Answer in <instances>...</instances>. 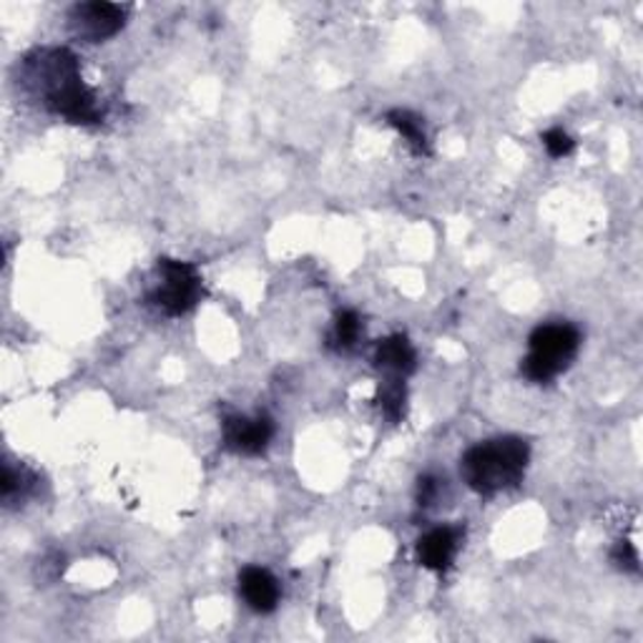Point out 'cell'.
<instances>
[{"label": "cell", "mask_w": 643, "mask_h": 643, "mask_svg": "<svg viewBox=\"0 0 643 643\" xmlns=\"http://www.w3.org/2000/svg\"><path fill=\"white\" fill-rule=\"evenodd\" d=\"M443 481L435 475H420V481H418V505L420 508H430V505H435L438 500V495H440V485Z\"/></svg>", "instance_id": "cell-16"}, {"label": "cell", "mask_w": 643, "mask_h": 643, "mask_svg": "<svg viewBox=\"0 0 643 643\" xmlns=\"http://www.w3.org/2000/svg\"><path fill=\"white\" fill-rule=\"evenodd\" d=\"M388 124L398 131L402 139L408 141V146L418 156H428L430 154V141H428V134H425V124H422V118L418 114L408 112V108H392L388 112Z\"/></svg>", "instance_id": "cell-11"}, {"label": "cell", "mask_w": 643, "mask_h": 643, "mask_svg": "<svg viewBox=\"0 0 643 643\" xmlns=\"http://www.w3.org/2000/svg\"><path fill=\"white\" fill-rule=\"evenodd\" d=\"M35 483H39V477H35L29 467L6 463L3 481H0V495H3V503L21 505L23 500H29L35 491Z\"/></svg>", "instance_id": "cell-12"}, {"label": "cell", "mask_w": 643, "mask_h": 643, "mask_svg": "<svg viewBox=\"0 0 643 643\" xmlns=\"http://www.w3.org/2000/svg\"><path fill=\"white\" fill-rule=\"evenodd\" d=\"M18 86L45 112L66 118L68 124L94 126L104 122L98 98L81 76L76 53L61 45L31 51L18 66Z\"/></svg>", "instance_id": "cell-1"}, {"label": "cell", "mask_w": 643, "mask_h": 643, "mask_svg": "<svg viewBox=\"0 0 643 643\" xmlns=\"http://www.w3.org/2000/svg\"><path fill=\"white\" fill-rule=\"evenodd\" d=\"M378 402L384 412V418H388L392 425L402 422V418H405V405H408V390L402 378H390L388 382H382Z\"/></svg>", "instance_id": "cell-13"}, {"label": "cell", "mask_w": 643, "mask_h": 643, "mask_svg": "<svg viewBox=\"0 0 643 643\" xmlns=\"http://www.w3.org/2000/svg\"><path fill=\"white\" fill-rule=\"evenodd\" d=\"M362 337V317L357 315L355 309H342L337 312V317L333 322V327H329L327 333V350L333 352H350L357 347Z\"/></svg>", "instance_id": "cell-10"}, {"label": "cell", "mask_w": 643, "mask_h": 643, "mask_svg": "<svg viewBox=\"0 0 643 643\" xmlns=\"http://www.w3.org/2000/svg\"><path fill=\"white\" fill-rule=\"evenodd\" d=\"M611 563L623 573H639L641 563H639L636 546H633L631 540H626V538L615 540V546L611 548Z\"/></svg>", "instance_id": "cell-14"}, {"label": "cell", "mask_w": 643, "mask_h": 643, "mask_svg": "<svg viewBox=\"0 0 643 643\" xmlns=\"http://www.w3.org/2000/svg\"><path fill=\"white\" fill-rule=\"evenodd\" d=\"M68 25L76 39L86 43H104L126 25V8L106 0L76 3L68 11Z\"/></svg>", "instance_id": "cell-5"}, {"label": "cell", "mask_w": 643, "mask_h": 643, "mask_svg": "<svg viewBox=\"0 0 643 643\" xmlns=\"http://www.w3.org/2000/svg\"><path fill=\"white\" fill-rule=\"evenodd\" d=\"M204 297V280L191 262L161 256L156 262V284L146 302L167 317H181L194 309Z\"/></svg>", "instance_id": "cell-4"}, {"label": "cell", "mask_w": 643, "mask_h": 643, "mask_svg": "<svg viewBox=\"0 0 643 643\" xmlns=\"http://www.w3.org/2000/svg\"><path fill=\"white\" fill-rule=\"evenodd\" d=\"M375 365H378L382 372H388L390 378L405 380L418 367L415 347L410 345V339L405 335L384 337L380 339L378 347H375Z\"/></svg>", "instance_id": "cell-9"}, {"label": "cell", "mask_w": 643, "mask_h": 643, "mask_svg": "<svg viewBox=\"0 0 643 643\" xmlns=\"http://www.w3.org/2000/svg\"><path fill=\"white\" fill-rule=\"evenodd\" d=\"M581 350V329L571 322L538 325L528 337V355L520 362V375L528 382L548 384L573 365Z\"/></svg>", "instance_id": "cell-3"}, {"label": "cell", "mask_w": 643, "mask_h": 643, "mask_svg": "<svg viewBox=\"0 0 643 643\" xmlns=\"http://www.w3.org/2000/svg\"><path fill=\"white\" fill-rule=\"evenodd\" d=\"M239 595L244 599L246 609H252L254 613H272L280 605L282 588L272 571H266L262 566H246L239 573Z\"/></svg>", "instance_id": "cell-8"}, {"label": "cell", "mask_w": 643, "mask_h": 643, "mask_svg": "<svg viewBox=\"0 0 643 643\" xmlns=\"http://www.w3.org/2000/svg\"><path fill=\"white\" fill-rule=\"evenodd\" d=\"M465 528L461 526H438L428 530L425 536L418 540V563L428 571L445 573L463 546Z\"/></svg>", "instance_id": "cell-7"}, {"label": "cell", "mask_w": 643, "mask_h": 643, "mask_svg": "<svg viewBox=\"0 0 643 643\" xmlns=\"http://www.w3.org/2000/svg\"><path fill=\"white\" fill-rule=\"evenodd\" d=\"M274 433V420L270 415H226L222 422V438H224V447L232 450L236 455H246V457H256L266 453V447L272 445Z\"/></svg>", "instance_id": "cell-6"}, {"label": "cell", "mask_w": 643, "mask_h": 643, "mask_svg": "<svg viewBox=\"0 0 643 643\" xmlns=\"http://www.w3.org/2000/svg\"><path fill=\"white\" fill-rule=\"evenodd\" d=\"M530 463V445L523 438L503 435L485 440L465 450L461 457V475L467 488L493 498V495L518 488Z\"/></svg>", "instance_id": "cell-2"}, {"label": "cell", "mask_w": 643, "mask_h": 643, "mask_svg": "<svg viewBox=\"0 0 643 643\" xmlns=\"http://www.w3.org/2000/svg\"><path fill=\"white\" fill-rule=\"evenodd\" d=\"M540 141H544L550 159H566V156H571L576 149L571 134L563 131V128H548V131L540 136Z\"/></svg>", "instance_id": "cell-15"}]
</instances>
